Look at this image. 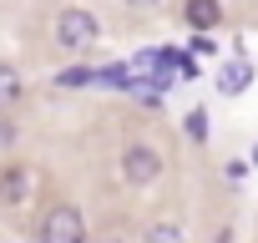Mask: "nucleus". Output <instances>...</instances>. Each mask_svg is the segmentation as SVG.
Returning a JSON list of instances; mask_svg holds the SVG:
<instances>
[{
	"instance_id": "obj_13",
	"label": "nucleus",
	"mask_w": 258,
	"mask_h": 243,
	"mask_svg": "<svg viewBox=\"0 0 258 243\" xmlns=\"http://www.w3.org/2000/svg\"><path fill=\"white\" fill-rule=\"evenodd\" d=\"M248 162H253V167H258V147H253V157H248Z\"/></svg>"
},
{
	"instance_id": "obj_8",
	"label": "nucleus",
	"mask_w": 258,
	"mask_h": 243,
	"mask_svg": "<svg viewBox=\"0 0 258 243\" xmlns=\"http://www.w3.org/2000/svg\"><path fill=\"white\" fill-rule=\"evenodd\" d=\"M142 243H187V233H182L177 223H152V228L142 233Z\"/></svg>"
},
{
	"instance_id": "obj_5",
	"label": "nucleus",
	"mask_w": 258,
	"mask_h": 243,
	"mask_svg": "<svg viewBox=\"0 0 258 243\" xmlns=\"http://www.w3.org/2000/svg\"><path fill=\"white\" fill-rule=\"evenodd\" d=\"M182 21H187L198 36H208V31L223 21V0H182Z\"/></svg>"
},
{
	"instance_id": "obj_10",
	"label": "nucleus",
	"mask_w": 258,
	"mask_h": 243,
	"mask_svg": "<svg viewBox=\"0 0 258 243\" xmlns=\"http://www.w3.org/2000/svg\"><path fill=\"white\" fill-rule=\"evenodd\" d=\"M182 127H187V137H192V142H208V111H203V106H192Z\"/></svg>"
},
{
	"instance_id": "obj_2",
	"label": "nucleus",
	"mask_w": 258,
	"mask_h": 243,
	"mask_svg": "<svg viewBox=\"0 0 258 243\" xmlns=\"http://www.w3.org/2000/svg\"><path fill=\"white\" fill-rule=\"evenodd\" d=\"M162 177V152L157 147H147V142H132L121 152V183L126 188H152Z\"/></svg>"
},
{
	"instance_id": "obj_3",
	"label": "nucleus",
	"mask_w": 258,
	"mask_h": 243,
	"mask_svg": "<svg viewBox=\"0 0 258 243\" xmlns=\"http://www.w3.org/2000/svg\"><path fill=\"white\" fill-rule=\"evenodd\" d=\"M96 36H101V26H96V16H91V11L71 6V11H61V16H56V46H66V51H86Z\"/></svg>"
},
{
	"instance_id": "obj_9",
	"label": "nucleus",
	"mask_w": 258,
	"mask_h": 243,
	"mask_svg": "<svg viewBox=\"0 0 258 243\" xmlns=\"http://www.w3.org/2000/svg\"><path fill=\"white\" fill-rule=\"evenodd\" d=\"M56 86L61 91H81V86H91V71L86 66H66V71H56Z\"/></svg>"
},
{
	"instance_id": "obj_1",
	"label": "nucleus",
	"mask_w": 258,
	"mask_h": 243,
	"mask_svg": "<svg viewBox=\"0 0 258 243\" xmlns=\"http://www.w3.org/2000/svg\"><path fill=\"white\" fill-rule=\"evenodd\" d=\"M36 243H86V218L76 203H51L41 213V228H36Z\"/></svg>"
},
{
	"instance_id": "obj_6",
	"label": "nucleus",
	"mask_w": 258,
	"mask_h": 243,
	"mask_svg": "<svg viewBox=\"0 0 258 243\" xmlns=\"http://www.w3.org/2000/svg\"><path fill=\"white\" fill-rule=\"evenodd\" d=\"M248 86H253V66H248L243 56H233V61L218 71V91H223V96H243Z\"/></svg>"
},
{
	"instance_id": "obj_12",
	"label": "nucleus",
	"mask_w": 258,
	"mask_h": 243,
	"mask_svg": "<svg viewBox=\"0 0 258 243\" xmlns=\"http://www.w3.org/2000/svg\"><path fill=\"white\" fill-rule=\"evenodd\" d=\"M126 6H132V11H157L162 0H126Z\"/></svg>"
},
{
	"instance_id": "obj_4",
	"label": "nucleus",
	"mask_w": 258,
	"mask_h": 243,
	"mask_svg": "<svg viewBox=\"0 0 258 243\" xmlns=\"http://www.w3.org/2000/svg\"><path fill=\"white\" fill-rule=\"evenodd\" d=\"M31 198V172L21 162H6L0 167V208H21Z\"/></svg>"
},
{
	"instance_id": "obj_7",
	"label": "nucleus",
	"mask_w": 258,
	"mask_h": 243,
	"mask_svg": "<svg viewBox=\"0 0 258 243\" xmlns=\"http://www.w3.org/2000/svg\"><path fill=\"white\" fill-rule=\"evenodd\" d=\"M26 96V86H21V71L11 66V61H0V111H6V106H16Z\"/></svg>"
},
{
	"instance_id": "obj_11",
	"label": "nucleus",
	"mask_w": 258,
	"mask_h": 243,
	"mask_svg": "<svg viewBox=\"0 0 258 243\" xmlns=\"http://www.w3.org/2000/svg\"><path fill=\"white\" fill-rule=\"evenodd\" d=\"M16 137H21V132H16V122L0 111V152H11V147H16Z\"/></svg>"
}]
</instances>
